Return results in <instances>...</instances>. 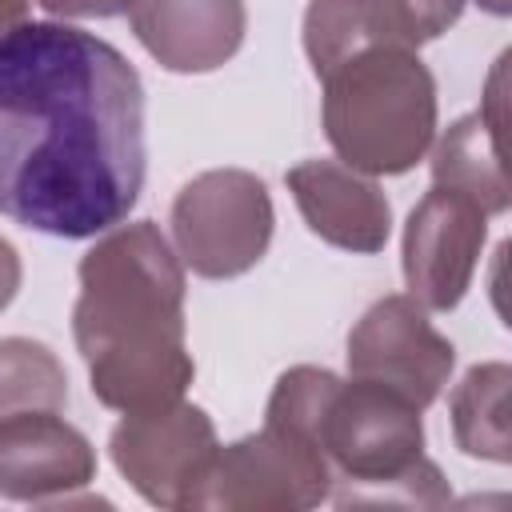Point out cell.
I'll list each match as a JSON object with an SVG mask.
<instances>
[{"label": "cell", "instance_id": "52a82bcc", "mask_svg": "<svg viewBox=\"0 0 512 512\" xmlns=\"http://www.w3.org/2000/svg\"><path fill=\"white\" fill-rule=\"evenodd\" d=\"M456 368V348L432 328L428 308L412 296L376 300L348 332V376L384 384L420 412L444 392Z\"/></svg>", "mask_w": 512, "mask_h": 512}, {"label": "cell", "instance_id": "277c9868", "mask_svg": "<svg viewBox=\"0 0 512 512\" xmlns=\"http://www.w3.org/2000/svg\"><path fill=\"white\" fill-rule=\"evenodd\" d=\"M272 228L268 184L248 168H208L172 200L176 256L204 280H232L256 268L272 244Z\"/></svg>", "mask_w": 512, "mask_h": 512}, {"label": "cell", "instance_id": "ba28073f", "mask_svg": "<svg viewBox=\"0 0 512 512\" xmlns=\"http://www.w3.org/2000/svg\"><path fill=\"white\" fill-rule=\"evenodd\" d=\"M484 240H488V212L464 192L432 184L404 224L408 296L428 312H452L472 288Z\"/></svg>", "mask_w": 512, "mask_h": 512}, {"label": "cell", "instance_id": "9c48e42d", "mask_svg": "<svg viewBox=\"0 0 512 512\" xmlns=\"http://www.w3.org/2000/svg\"><path fill=\"white\" fill-rule=\"evenodd\" d=\"M464 0H312L304 12V52L316 76L364 48H420L444 36Z\"/></svg>", "mask_w": 512, "mask_h": 512}, {"label": "cell", "instance_id": "7a4b0ae2", "mask_svg": "<svg viewBox=\"0 0 512 512\" xmlns=\"http://www.w3.org/2000/svg\"><path fill=\"white\" fill-rule=\"evenodd\" d=\"M72 336L92 396L116 412L184 400L196 364L184 344V264L152 220L108 228L80 260Z\"/></svg>", "mask_w": 512, "mask_h": 512}, {"label": "cell", "instance_id": "9a60e30c", "mask_svg": "<svg viewBox=\"0 0 512 512\" xmlns=\"http://www.w3.org/2000/svg\"><path fill=\"white\" fill-rule=\"evenodd\" d=\"M68 404V376L56 352L28 336L0 340V416L60 412Z\"/></svg>", "mask_w": 512, "mask_h": 512}, {"label": "cell", "instance_id": "6da1fadb", "mask_svg": "<svg viewBox=\"0 0 512 512\" xmlns=\"http://www.w3.org/2000/svg\"><path fill=\"white\" fill-rule=\"evenodd\" d=\"M144 188V84L100 36L24 20L0 36V216L60 240L128 220Z\"/></svg>", "mask_w": 512, "mask_h": 512}, {"label": "cell", "instance_id": "4fadbf2b", "mask_svg": "<svg viewBox=\"0 0 512 512\" xmlns=\"http://www.w3.org/2000/svg\"><path fill=\"white\" fill-rule=\"evenodd\" d=\"M432 184H444L452 192H464L476 200L488 216L508 212V176L500 164V136L480 112L460 116L448 124V132L432 148Z\"/></svg>", "mask_w": 512, "mask_h": 512}, {"label": "cell", "instance_id": "7c38bea8", "mask_svg": "<svg viewBox=\"0 0 512 512\" xmlns=\"http://www.w3.org/2000/svg\"><path fill=\"white\" fill-rule=\"evenodd\" d=\"M128 20L148 56L184 76L224 68L248 28L244 0H132Z\"/></svg>", "mask_w": 512, "mask_h": 512}, {"label": "cell", "instance_id": "e0dca14e", "mask_svg": "<svg viewBox=\"0 0 512 512\" xmlns=\"http://www.w3.org/2000/svg\"><path fill=\"white\" fill-rule=\"evenodd\" d=\"M20 252L0 236V312L16 300V292H20Z\"/></svg>", "mask_w": 512, "mask_h": 512}, {"label": "cell", "instance_id": "2e32d148", "mask_svg": "<svg viewBox=\"0 0 512 512\" xmlns=\"http://www.w3.org/2000/svg\"><path fill=\"white\" fill-rule=\"evenodd\" d=\"M36 4L60 20H108L132 8V0H36Z\"/></svg>", "mask_w": 512, "mask_h": 512}, {"label": "cell", "instance_id": "ac0fdd59", "mask_svg": "<svg viewBox=\"0 0 512 512\" xmlns=\"http://www.w3.org/2000/svg\"><path fill=\"white\" fill-rule=\"evenodd\" d=\"M28 20V0H0V36Z\"/></svg>", "mask_w": 512, "mask_h": 512}, {"label": "cell", "instance_id": "3957f363", "mask_svg": "<svg viewBox=\"0 0 512 512\" xmlns=\"http://www.w3.org/2000/svg\"><path fill=\"white\" fill-rule=\"evenodd\" d=\"M324 80V136L364 176H404L436 140V80L412 48H364Z\"/></svg>", "mask_w": 512, "mask_h": 512}, {"label": "cell", "instance_id": "5b68a950", "mask_svg": "<svg viewBox=\"0 0 512 512\" xmlns=\"http://www.w3.org/2000/svg\"><path fill=\"white\" fill-rule=\"evenodd\" d=\"M332 496L328 456L300 432L268 424L236 444L216 448L188 512H300Z\"/></svg>", "mask_w": 512, "mask_h": 512}, {"label": "cell", "instance_id": "5bb4252c", "mask_svg": "<svg viewBox=\"0 0 512 512\" xmlns=\"http://www.w3.org/2000/svg\"><path fill=\"white\" fill-rule=\"evenodd\" d=\"M508 384L512 368L500 360L472 364L464 380L452 388L448 416L456 448L472 460L508 464L512 460V432H508Z\"/></svg>", "mask_w": 512, "mask_h": 512}, {"label": "cell", "instance_id": "8fae6325", "mask_svg": "<svg viewBox=\"0 0 512 512\" xmlns=\"http://www.w3.org/2000/svg\"><path fill=\"white\" fill-rule=\"evenodd\" d=\"M304 224L332 248L372 256L388 244L392 208L388 196L364 172L344 160H304L284 176Z\"/></svg>", "mask_w": 512, "mask_h": 512}, {"label": "cell", "instance_id": "d6986e66", "mask_svg": "<svg viewBox=\"0 0 512 512\" xmlns=\"http://www.w3.org/2000/svg\"><path fill=\"white\" fill-rule=\"evenodd\" d=\"M484 12H492V16H508L512 12V0H476Z\"/></svg>", "mask_w": 512, "mask_h": 512}, {"label": "cell", "instance_id": "8992f818", "mask_svg": "<svg viewBox=\"0 0 512 512\" xmlns=\"http://www.w3.org/2000/svg\"><path fill=\"white\" fill-rule=\"evenodd\" d=\"M216 448L220 444L208 412L188 400L128 412L108 436L116 472L152 508H188L212 468Z\"/></svg>", "mask_w": 512, "mask_h": 512}, {"label": "cell", "instance_id": "30bf717a", "mask_svg": "<svg viewBox=\"0 0 512 512\" xmlns=\"http://www.w3.org/2000/svg\"><path fill=\"white\" fill-rule=\"evenodd\" d=\"M96 480V448L60 412L0 416V496L20 504H68Z\"/></svg>", "mask_w": 512, "mask_h": 512}]
</instances>
